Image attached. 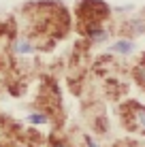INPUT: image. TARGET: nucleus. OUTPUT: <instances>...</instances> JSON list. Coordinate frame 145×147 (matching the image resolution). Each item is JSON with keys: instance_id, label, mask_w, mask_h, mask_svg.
<instances>
[{"instance_id": "f03ea898", "label": "nucleus", "mask_w": 145, "mask_h": 147, "mask_svg": "<svg viewBox=\"0 0 145 147\" xmlns=\"http://www.w3.org/2000/svg\"><path fill=\"white\" fill-rule=\"evenodd\" d=\"M137 121L145 128V109L143 107H139V113H137Z\"/></svg>"}, {"instance_id": "f257e3e1", "label": "nucleus", "mask_w": 145, "mask_h": 147, "mask_svg": "<svg viewBox=\"0 0 145 147\" xmlns=\"http://www.w3.org/2000/svg\"><path fill=\"white\" fill-rule=\"evenodd\" d=\"M113 49H115V51H122V53H126V51H130V49H132V43H117Z\"/></svg>"}]
</instances>
